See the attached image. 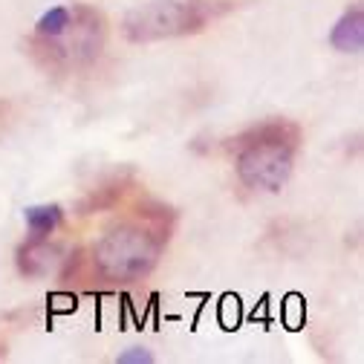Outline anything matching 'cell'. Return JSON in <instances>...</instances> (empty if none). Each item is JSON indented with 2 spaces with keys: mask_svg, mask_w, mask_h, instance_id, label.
<instances>
[{
  "mask_svg": "<svg viewBox=\"0 0 364 364\" xmlns=\"http://www.w3.org/2000/svg\"><path fill=\"white\" fill-rule=\"evenodd\" d=\"M171 229L154 223H122L105 232L93 246V269L107 284H133L156 269Z\"/></svg>",
  "mask_w": 364,
  "mask_h": 364,
  "instance_id": "obj_1",
  "label": "cell"
},
{
  "mask_svg": "<svg viewBox=\"0 0 364 364\" xmlns=\"http://www.w3.org/2000/svg\"><path fill=\"white\" fill-rule=\"evenodd\" d=\"M107 41V21L99 9L87 4H73V21L64 35L53 41L32 38L26 41V53L47 73H78L96 64Z\"/></svg>",
  "mask_w": 364,
  "mask_h": 364,
  "instance_id": "obj_2",
  "label": "cell"
},
{
  "mask_svg": "<svg viewBox=\"0 0 364 364\" xmlns=\"http://www.w3.org/2000/svg\"><path fill=\"white\" fill-rule=\"evenodd\" d=\"M217 6L211 0H148L122 18V35L130 43H154L203 32Z\"/></svg>",
  "mask_w": 364,
  "mask_h": 364,
  "instance_id": "obj_3",
  "label": "cell"
},
{
  "mask_svg": "<svg viewBox=\"0 0 364 364\" xmlns=\"http://www.w3.org/2000/svg\"><path fill=\"white\" fill-rule=\"evenodd\" d=\"M298 145L289 142H246L235 148V171L249 191L275 194L281 191L295 165Z\"/></svg>",
  "mask_w": 364,
  "mask_h": 364,
  "instance_id": "obj_4",
  "label": "cell"
},
{
  "mask_svg": "<svg viewBox=\"0 0 364 364\" xmlns=\"http://www.w3.org/2000/svg\"><path fill=\"white\" fill-rule=\"evenodd\" d=\"M136 186V179H133V173L130 171H122V173H113V176H107L99 188H93L84 200H78V205H75V211L78 214H99V211H110V208H116L124 197H127V191Z\"/></svg>",
  "mask_w": 364,
  "mask_h": 364,
  "instance_id": "obj_5",
  "label": "cell"
},
{
  "mask_svg": "<svg viewBox=\"0 0 364 364\" xmlns=\"http://www.w3.org/2000/svg\"><path fill=\"white\" fill-rule=\"evenodd\" d=\"M246 142H289V145L301 148L304 133L289 119H266V122H257V124L240 130L235 139H229V151H235L237 145H246Z\"/></svg>",
  "mask_w": 364,
  "mask_h": 364,
  "instance_id": "obj_6",
  "label": "cell"
},
{
  "mask_svg": "<svg viewBox=\"0 0 364 364\" xmlns=\"http://www.w3.org/2000/svg\"><path fill=\"white\" fill-rule=\"evenodd\" d=\"M330 47L338 53H361L364 47V6L353 4L330 29Z\"/></svg>",
  "mask_w": 364,
  "mask_h": 364,
  "instance_id": "obj_7",
  "label": "cell"
},
{
  "mask_svg": "<svg viewBox=\"0 0 364 364\" xmlns=\"http://www.w3.org/2000/svg\"><path fill=\"white\" fill-rule=\"evenodd\" d=\"M58 257V246L50 240H32L26 237V243L18 246L15 252V263L23 278H43L50 272V266Z\"/></svg>",
  "mask_w": 364,
  "mask_h": 364,
  "instance_id": "obj_8",
  "label": "cell"
},
{
  "mask_svg": "<svg viewBox=\"0 0 364 364\" xmlns=\"http://www.w3.org/2000/svg\"><path fill=\"white\" fill-rule=\"evenodd\" d=\"M23 220H26V237L32 240H50V235H55V229L64 220V211L61 205H29L23 211Z\"/></svg>",
  "mask_w": 364,
  "mask_h": 364,
  "instance_id": "obj_9",
  "label": "cell"
},
{
  "mask_svg": "<svg viewBox=\"0 0 364 364\" xmlns=\"http://www.w3.org/2000/svg\"><path fill=\"white\" fill-rule=\"evenodd\" d=\"M70 21H73V6H64V4H61V6H53V9H47V12L38 18L32 38L53 41V38L64 35V29L70 26Z\"/></svg>",
  "mask_w": 364,
  "mask_h": 364,
  "instance_id": "obj_10",
  "label": "cell"
},
{
  "mask_svg": "<svg viewBox=\"0 0 364 364\" xmlns=\"http://www.w3.org/2000/svg\"><path fill=\"white\" fill-rule=\"evenodd\" d=\"M116 361H119V364H154L156 358H154V353L145 350V347H130V350H124Z\"/></svg>",
  "mask_w": 364,
  "mask_h": 364,
  "instance_id": "obj_11",
  "label": "cell"
}]
</instances>
